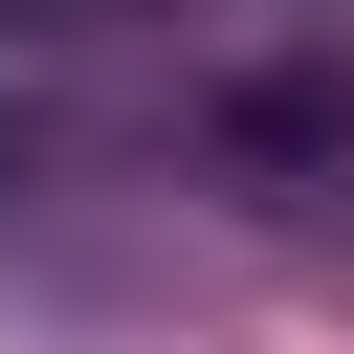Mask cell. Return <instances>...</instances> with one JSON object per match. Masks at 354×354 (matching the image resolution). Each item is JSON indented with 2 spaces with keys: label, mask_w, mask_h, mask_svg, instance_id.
I'll return each mask as SVG.
<instances>
[{
  "label": "cell",
  "mask_w": 354,
  "mask_h": 354,
  "mask_svg": "<svg viewBox=\"0 0 354 354\" xmlns=\"http://www.w3.org/2000/svg\"><path fill=\"white\" fill-rule=\"evenodd\" d=\"M155 88V0H0V155H66Z\"/></svg>",
  "instance_id": "obj_1"
},
{
  "label": "cell",
  "mask_w": 354,
  "mask_h": 354,
  "mask_svg": "<svg viewBox=\"0 0 354 354\" xmlns=\"http://www.w3.org/2000/svg\"><path fill=\"white\" fill-rule=\"evenodd\" d=\"M199 133H221L266 199H332V177H354V44H310V66H221Z\"/></svg>",
  "instance_id": "obj_2"
}]
</instances>
